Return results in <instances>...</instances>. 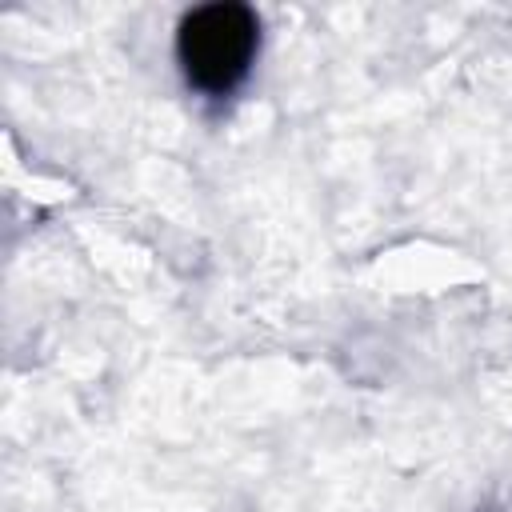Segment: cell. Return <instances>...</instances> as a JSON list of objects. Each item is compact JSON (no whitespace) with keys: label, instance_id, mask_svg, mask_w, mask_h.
I'll return each instance as SVG.
<instances>
[{"label":"cell","instance_id":"6da1fadb","mask_svg":"<svg viewBox=\"0 0 512 512\" xmlns=\"http://www.w3.org/2000/svg\"><path fill=\"white\" fill-rule=\"evenodd\" d=\"M260 48V20L252 8L216 0L192 8L176 28V60L188 88L204 96H228L252 72Z\"/></svg>","mask_w":512,"mask_h":512}]
</instances>
